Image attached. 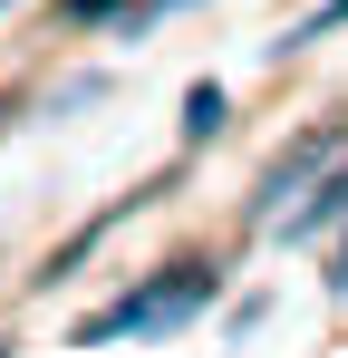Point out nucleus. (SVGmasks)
I'll return each mask as SVG.
<instances>
[{"mask_svg":"<svg viewBox=\"0 0 348 358\" xmlns=\"http://www.w3.org/2000/svg\"><path fill=\"white\" fill-rule=\"evenodd\" d=\"M203 291H213V271H194V262H184L174 281L116 300L107 320H87V349H107V339H126V329H174V320H194V310H203Z\"/></svg>","mask_w":348,"mask_h":358,"instance_id":"nucleus-1","label":"nucleus"},{"mask_svg":"<svg viewBox=\"0 0 348 358\" xmlns=\"http://www.w3.org/2000/svg\"><path fill=\"white\" fill-rule=\"evenodd\" d=\"M348 20V0H329V10H319V20H300V39H290V49H310V39H329V29H339Z\"/></svg>","mask_w":348,"mask_h":358,"instance_id":"nucleus-2","label":"nucleus"}]
</instances>
